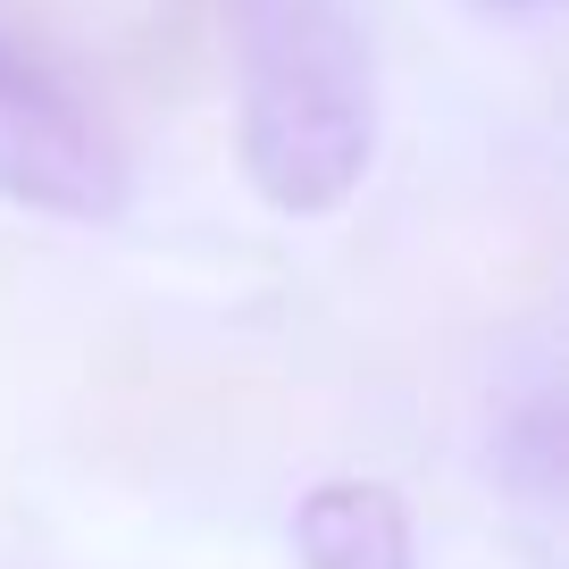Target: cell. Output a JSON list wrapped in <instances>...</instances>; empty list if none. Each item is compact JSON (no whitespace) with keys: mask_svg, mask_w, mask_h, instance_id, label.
<instances>
[{"mask_svg":"<svg viewBox=\"0 0 569 569\" xmlns=\"http://www.w3.org/2000/svg\"><path fill=\"white\" fill-rule=\"evenodd\" d=\"M234 160L277 218H336L377 160V59L343 0H234Z\"/></svg>","mask_w":569,"mask_h":569,"instance_id":"6da1fadb","label":"cell"},{"mask_svg":"<svg viewBox=\"0 0 569 569\" xmlns=\"http://www.w3.org/2000/svg\"><path fill=\"white\" fill-rule=\"evenodd\" d=\"M511 9H528V0H511Z\"/></svg>","mask_w":569,"mask_h":569,"instance_id":"277c9868","label":"cell"},{"mask_svg":"<svg viewBox=\"0 0 569 569\" xmlns=\"http://www.w3.org/2000/svg\"><path fill=\"white\" fill-rule=\"evenodd\" d=\"M0 201L68 227H101L126 210V160L109 126L9 34H0Z\"/></svg>","mask_w":569,"mask_h":569,"instance_id":"7a4b0ae2","label":"cell"},{"mask_svg":"<svg viewBox=\"0 0 569 569\" xmlns=\"http://www.w3.org/2000/svg\"><path fill=\"white\" fill-rule=\"evenodd\" d=\"M302 569H410V511L377 478H327L293 511Z\"/></svg>","mask_w":569,"mask_h":569,"instance_id":"3957f363","label":"cell"}]
</instances>
